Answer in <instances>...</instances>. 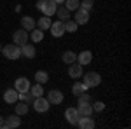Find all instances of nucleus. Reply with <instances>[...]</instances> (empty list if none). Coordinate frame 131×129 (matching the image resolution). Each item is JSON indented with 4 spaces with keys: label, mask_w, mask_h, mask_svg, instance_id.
Here are the masks:
<instances>
[{
    "label": "nucleus",
    "mask_w": 131,
    "mask_h": 129,
    "mask_svg": "<svg viewBox=\"0 0 131 129\" xmlns=\"http://www.w3.org/2000/svg\"><path fill=\"white\" fill-rule=\"evenodd\" d=\"M28 40H30L28 31L23 30V28H19V30H16L12 33V44H16V45H23V44H26Z\"/></svg>",
    "instance_id": "obj_5"
},
{
    "label": "nucleus",
    "mask_w": 131,
    "mask_h": 129,
    "mask_svg": "<svg viewBox=\"0 0 131 129\" xmlns=\"http://www.w3.org/2000/svg\"><path fill=\"white\" fill-rule=\"evenodd\" d=\"M91 61H93V52L91 51H81L79 52V56H77V63L79 65L86 66V65H89Z\"/></svg>",
    "instance_id": "obj_15"
},
{
    "label": "nucleus",
    "mask_w": 131,
    "mask_h": 129,
    "mask_svg": "<svg viewBox=\"0 0 131 129\" xmlns=\"http://www.w3.org/2000/svg\"><path fill=\"white\" fill-rule=\"evenodd\" d=\"M63 5L70 10V12H73V10H77L79 7H81V2H79V0H65Z\"/></svg>",
    "instance_id": "obj_28"
},
{
    "label": "nucleus",
    "mask_w": 131,
    "mask_h": 129,
    "mask_svg": "<svg viewBox=\"0 0 131 129\" xmlns=\"http://www.w3.org/2000/svg\"><path fill=\"white\" fill-rule=\"evenodd\" d=\"M91 107H93V112H103L105 110V103L103 101H94V103H91Z\"/></svg>",
    "instance_id": "obj_31"
},
{
    "label": "nucleus",
    "mask_w": 131,
    "mask_h": 129,
    "mask_svg": "<svg viewBox=\"0 0 131 129\" xmlns=\"http://www.w3.org/2000/svg\"><path fill=\"white\" fill-rule=\"evenodd\" d=\"M82 73H84V68H82V65H79L77 61L72 63V65H68V75H70L73 80H79L82 77Z\"/></svg>",
    "instance_id": "obj_10"
},
{
    "label": "nucleus",
    "mask_w": 131,
    "mask_h": 129,
    "mask_svg": "<svg viewBox=\"0 0 131 129\" xmlns=\"http://www.w3.org/2000/svg\"><path fill=\"white\" fill-rule=\"evenodd\" d=\"M82 82L89 87V89H93V87H96V86H100L101 84V75L98 73V72H88V73H82Z\"/></svg>",
    "instance_id": "obj_3"
},
{
    "label": "nucleus",
    "mask_w": 131,
    "mask_h": 129,
    "mask_svg": "<svg viewBox=\"0 0 131 129\" xmlns=\"http://www.w3.org/2000/svg\"><path fill=\"white\" fill-rule=\"evenodd\" d=\"M79 117H88V115H93V107H91V103H86V105H79Z\"/></svg>",
    "instance_id": "obj_24"
},
{
    "label": "nucleus",
    "mask_w": 131,
    "mask_h": 129,
    "mask_svg": "<svg viewBox=\"0 0 131 129\" xmlns=\"http://www.w3.org/2000/svg\"><path fill=\"white\" fill-rule=\"evenodd\" d=\"M33 94H31L30 91H25V92H19V96H18V101H25V103H31L33 101Z\"/></svg>",
    "instance_id": "obj_29"
},
{
    "label": "nucleus",
    "mask_w": 131,
    "mask_h": 129,
    "mask_svg": "<svg viewBox=\"0 0 131 129\" xmlns=\"http://www.w3.org/2000/svg\"><path fill=\"white\" fill-rule=\"evenodd\" d=\"M77 103H79V105H86V103H91V96L88 94V91L77 96Z\"/></svg>",
    "instance_id": "obj_30"
},
{
    "label": "nucleus",
    "mask_w": 131,
    "mask_h": 129,
    "mask_svg": "<svg viewBox=\"0 0 131 129\" xmlns=\"http://www.w3.org/2000/svg\"><path fill=\"white\" fill-rule=\"evenodd\" d=\"M63 25H65V33H75V31H77V28H79V25H77L73 19L63 21Z\"/></svg>",
    "instance_id": "obj_26"
},
{
    "label": "nucleus",
    "mask_w": 131,
    "mask_h": 129,
    "mask_svg": "<svg viewBox=\"0 0 131 129\" xmlns=\"http://www.w3.org/2000/svg\"><path fill=\"white\" fill-rule=\"evenodd\" d=\"M54 2H56L58 5H63V4H65V0H54Z\"/></svg>",
    "instance_id": "obj_34"
},
{
    "label": "nucleus",
    "mask_w": 131,
    "mask_h": 129,
    "mask_svg": "<svg viewBox=\"0 0 131 129\" xmlns=\"http://www.w3.org/2000/svg\"><path fill=\"white\" fill-rule=\"evenodd\" d=\"M0 51H2V45H0Z\"/></svg>",
    "instance_id": "obj_35"
},
{
    "label": "nucleus",
    "mask_w": 131,
    "mask_h": 129,
    "mask_svg": "<svg viewBox=\"0 0 131 129\" xmlns=\"http://www.w3.org/2000/svg\"><path fill=\"white\" fill-rule=\"evenodd\" d=\"M30 80L26 79V77H19V79H16L14 82V89L18 91V92H25V91H30Z\"/></svg>",
    "instance_id": "obj_12"
},
{
    "label": "nucleus",
    "mask_w": 131,
    "mask_h": 129,
    "mask_svg": "<svg viewBox=\"0 0 131 129\" xmlns=\"http://www.w3.org/2000/svg\"><path fill=\"white\" fill-rule=\"evenodd\" d=\"M75 12V16H73V21L77 23V25H88V21H89V10L82 9L79 7L77 10H73Z\"/></svg>",
    "instance_id": "obj_9"
},
{
    "label": "nucleus",
    "mask_w": 131,
    "mask_h": 129,
    "mask_svg": "<svg viewBox=\"0 0 131 129\" xmlns=\"http://www.w3.org/2000/svg\"><path fill=\"white\" fill-rule=\"evenodd\" d=\"M28 37H30V40L33 42V44H39V42L44 40V30H40V28L35 26L31 31H28Z\"/></svg>",
    "instance_id": "obj_17"
},
{
    "label": "nucleus",
    "mask_w": 131,
    "mask_h": 129,
    "mask_svg": "<svg viewBox=\"0 0 131 129\" xmlns=\"http://www.w3.org/2000/svg\"><path fill=\"white\" fill-rule=\"evenodd\" d=\"M21 47V56H25V58H28V60H33L35 58V54H37V49H35V45L33 44H23L19 45Z\"/></svg>",
    "instance_id": "obj_11"
},
{
    "label": "nucleus",
    "mask_w": 131,
    "mask_h": 129,
    "mask_svg": "<svg viewBox=\"0 0 131 129\" xmlns=\"http://www.w3.org/2000/svg\"><path fill=\"white\" fill-rule=\"evenodd\" d=\"M35 26H37V19H33L31 16H23V18H21V28H23V30L31 31Z\"/></svg>",
    "instance_id": "obj_14"
},
{
    "label": "nucleus",
    "mask_w": 131,
    "mask_h": 129,
    "mask_svg": "<svg viewBox=\"0 0 131 129\" xmlns=\"http://www.w3.org/2000/svg\"><path fill=\"white\" fill-rule=\"evenodd\" d=\"M21 126V117L18 113H12L9 117H4V129H16Z\"/></svg>",
    "instance_id": "obj_7"
},
{
    "label": "nucleus",
    "mask_w": 131,
    "mask_h": 129,
    "mask_svg": "<svg viewBox=\"0 0 131 129\" xmlns=\"http://www.w3.org/2000/svg\"><path fill=\"white\" fill-rule=\"evenodd\" d=\"M0 129H4V117L0 115Z\"/></svg>",
    "instance_id": "obj_33"
},
{
    "label": "nucleus",
    "mask_w": 131,
    "mask_h": 129,
    "mask_svg": "<svg viewBox=\"0 0 131 129\" xmlns=\"http://www.w3.org/2000/svg\"><path fill=\"white\" fill-rule=\"evenodd\" d=\"M75 126H79L81 129H93L94 127V120H93L91 115H88V117H79Z\"/></svg>",
    "instance_id": "obj_16"
},
{
    "label": "nucleus",
    "mask_w": 131,
    "mask_h": 129,
    "mask_svg": "<svg viewBox=\"0 0 131 129\" xmlns=\"http://www.w3.org/2000/svg\"><path fill=\"white\" fill-rule=\"evenodd\" d=\"M35 7H37V9L40 10V12L44 14V16H49V18H52V16L56 14L58 4H56L54 0H39Z\"/></svg>",
    "instance_id": "obj_1"
},
{
    "label": "nucleus",
    "mask_w": 131,
    "mask_h": 129,
    "mask_svg": "<svg viewBox=\"0 0 131 129\" xmlns=\"http://www.w3.org/2000/svg\"><path fill=\"white\" fill-rule=\"evenodd\" d=\"M51 23H52V21H51L49 16H42V18H39V19H37V28H40V30L46 31V30H49Z\"/></svg>",
    "instance_id": "obj_23"
},
{
    "label": "nucleus",
    "mask_w": 131,
    "mask_h": 129,
    "mask_svg": "<svg viewBox=\"0 0 131 129\" xmlns=\"http://www.w3.org/2000/svg\"><path fill=\"white\" fill-rule=\"evenodd\" d=\"M14 110H16V113L19 115V117H23V115H26L28 113V110H30V105L28 103H25V101H16L14 103Z\"/></svg>",
    "instance_id": "obj_19"
},
{
    "label": "nucleus",
    "mask_w": 131,
    "mask_h": 129,
    "mask_svg": "<svg viewBox=\"0 0 131 129\" xmlns=\"http://www.w3.org/2000/svg\"><path fill=\"white\" fill-rule=\"evenodd\" d=\"M93 5H94V0H81V7L86 10H93Z\"/></svg>",
    "instance_id": "obj_32"
},
{
    "label": "nucleus",
    "mask_w": 131,
    "mask_h": 129,
    "mask_svg": "<svg viewBox=\"0 0 131 129\" xmlns=\"http://www.w3.org/2000/svg\"><path fill=\"white\" fill-rule=\"evenodd\" d=\"M88 89H89V87H88L84 82H79V80H77V82L72 86V94H73V96H79V94H82V92H86Z\"/></svg>",
    "instance_id": "obj_20"
},
{
    "label": "nucleus",
    "mask_w": 131,
    "mask_h": 129,
    "mask_svg": "<svg viewBox=\"0 0 131 129\" xmlns=\"http://www.w3.org/2000/svg\"><path fill=\"white\" fill-rule=\"evenodd\" d=\"M70 10L67 9L65 5H58V9H56V16H58V19L61 21H67V19H70Z\"/></svg>",
    "instance_id": "obj_21"
},
{
    "label": "nucleus",
    "mask_w": 131,
    "mask_h": 129,
    "mask_svg": "<svg viewBox=\"0 0 131 129\" xmlns=\"http://www.w3.org/2000/svg\"><path fill=\"white\" fill-rule=\"evenodd\" d=\"M7 60L10 61H16L21 58V47L16 45V44H7V45H2V51H0Z\"/></svg>",
    "instance_id": "obj_2"
},
{
    "label": "nucleus",
    "mask_w": 131,
    "mask_h": 129,
    "mask_svg": "<svg viewBox=\"0 0 131 129\" xmlns=\"http://www.w3.org/2000/svg\"><path fill=\"white\" fill-rule=\"evenodd\" d=\"M63 99H65V94L60 89H51L47 92V101L51 105H60V103H63Z\"/></svg>",
    "instance_id": "obj_8"
},
{
    "label": "nucleus",
    "mask_w": 131,
    "mask_h": 129,
    "mask_svg": "<svg viewBox=\"0 0 131 129\" xmlns=\"http://www.w3.org/2000/svg\"><path fill=\"white\" fill-rule=\"evenodd\" d=\"M18 96H19V92L16 89H7L4 92V101L9 103V105H14V103L18 101Z\"/></svg>",
    "instance_id": "obj_18"
},
{
    "label": "nucleus",
    "mask_w": 131,
    "mask_h": 129,
    "mask_svg": "<svg viewBox=\"0 0 131 129\" xmlns=\"http://www.w3.org/2000/svg\"><path fill=\"white\" fill-rule=\"evenodd\" d=\"M31 103H33V110H35L37 113H46L51 107V103L47 101V98H44V96H37Z\"/></svg>",
    "instance_id": "obj_4"
},
{
    "label": "nucleus",
    "mask_w": 131,
    "mask_h": 129,
    "mask_svg": "<svg viewBox=\"0 0 131 129\" xmlns=\"http://www.w3.org/2000/svg\"><path fill=\"white\" fill-rule=\"evenodd\" d=\"M51 30V35L54 37V39H60V37H63L65 35V25H63V21L58 19V21H52L49 26Z\"/></svg>",
    "instance_id": "obj_6"
},
{
    "label": "nucleus",
    "mask_w": 131,
    "mask_h": 129,
    "mask_svg": "<svg viewBox=\"0 0 131 129\" xmlns=\"http://www.w3.org/2000/svg\"><path fill=\"white\" fill-rule=\"evenodd\" d=\"M65 119L68 120L70 124H77V120H79V112H77V108L75 107H68V108L65 110Z\"/></svg>",
    "instance_id": "obj_13"
},
{
    "label": "nucleus",
    "mask_w": 131,
    "mask_h": 129,
    "mask_svg": "<svg viewBox=\"0 0 131 129\" xmlns=\"http://www.w3.org/2000/svg\"><path fill=\"white\" fill-rule=\"evenodd\" d=\"M33 77H35V82H39V84H42V86H44V84L49 80V73H47L46 70H37Z\"/></svg>",
    "instance_id": "obj_22"
},
{
    "label": "nucleus",
    "mask_w": 131,
    "mask_h": 129,
    "mask_svg": "<svg viewBox=\"0 0 131 129\" xmlns=\"http://www.w3.org/2000/svg\"><path fill=\"white\" fill-rule=\"evenodd\" d=\"M61 60H63L65 65H72V63H75V61H77V54H75L73 51H67V52H63Z\"/></svg>",
    "instance_id": "obj_25"
},
{
    "label": "nucleus",
    "mask_w": 131,
    "mask_h": 129,
    "mask_svg": "<svg viewBox=\"0 0 131 129\" xmlns=\"http://www.w3.org/2000/svg\"><path fill=\"white\" fill-rule=\"evenodd\" d=\"M30 92L33 94V98H37V96H44V87H42V84L35 82L33 86H30Z\"/></svg>",
    "instance_id": "obj_27"
}]
</instances>
